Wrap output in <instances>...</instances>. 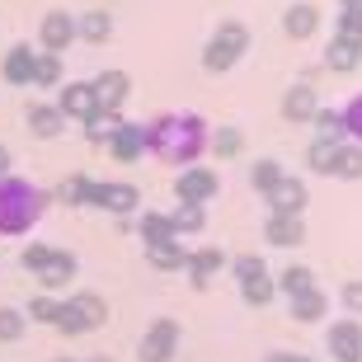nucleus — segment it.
<instances>
[{"label":"nucleus","mask_w":362,"mask_h":362,"mask_svg":"<svg viewBox=\"0 0 362 362\" xmlns=\"http://www.w3.org/2000/svg\"><path fill=\"white\" fill-rule=\"evenodd\" d=\"M141 132H146L151 156H160V160H170V165H188L207 146V127H202L193 113H165V118H156L151 127H141Z\"/></svg>","instance_id":"f257e3e1"},{"label":"nucleus","mask_w":362,"mask_h":362,"mask_svg":"<svg viewBox=\"0 0 362 362\" xmlns=\"http://www.w3.org/2000/svg\"><path fill=\"white\" fill-rule=\"evenodd\" d=\"M47 193L33 179L0 175V235H28L47 212Z\"/></svg>","instance_id":"f03ea898"},{"label":"nucleus","mask_w":362,"mask_h":362,"mask_svg":"<svg viewBox=\"0 0 362 362\" xmlns=\"http://www.w3.org/2000/svg\"><path fill=\"white\" fill-rule=\"evenodd\" d=\"M108 320V306L99 301L94 292H76L71 301H62L57 306V329L62 334H85V329H94V325H104Z\"/></svg>","instance_id":"7ed1b4c3"},{"label":"nucleus","mask_w":362,"mask_h":362,"mask_svg":"<svg viewBox=\"0 0 362 362\" xmlns=\"http://www.w3.org/2000/svg\"><path fill=\"white\" fill-rule=\"evenodd\" d=\"M38 38H42V47L47 52H66L71 42H76V14H66V10H52V14H42V24H38Z\"/></svg>","instance_id":"20e7f679"},{"label":"nucleus","mask_w":362,"mask_h":362,"mask_svg":"<svg viewBox=\"0 0 362 362\" xmlns=\"http://www.w3.org/2000/svg\"><path fill=\"white\" fill-rule=\"evenodd\" d=\"M33 62H38V52L28 42H14L10 52H5V62H0L5 85H33Z\"/></svg>","instance_id":"39448f33"},{"label":"nucleus","mask_w":362,"mask_h":362,"mask_svg":"<svg viewBox=\"0 0 362 362\" xmlns=\"http://www.w3.org/2000/svg\"><path fill=\"white\" fill-rule=\"evenodd\" d=\"M57 108L66 113V118H94L99 113V99H94V90H90V81H81V85H66L62 90V99H57Z\"/></svg>","instance_id":"423d86ee"},{"label":"nucleus","mask_w":362,"mask_h":362,"mask_svg":"<svg viewBox=\"0 0 362 362\" xmlns=\"http://www.w3.org/2000/svg\"><path fill=\"white\" fill-rule=\"evenodd\" d=\"M175 344H179V329L170 320H156V329L141 339V362H170Z\"/></svg>","instance_id":"0eeeda50"},{"label":"nucleus","mask_w":362,"mask_h":362,"mask_svg":"<svg viewBox=\"0 0 362 362\" xmlns=\"http://www.w3.org/2000/svg\"><path fill=\"white\" fill-rule=\"evenodd\" d=\"M90 90H94V99H99V108H113V113H118V104L127 99L132 85H127L122 71H104V76H94V81H90Z\"/></svg>","instance_id":"6e6552de"},{"label":"nucleus","mask_w":362,"mask_h":362,"mask_svg":"<svg viewBox=\"0 0 362 362\" xmlns=\"http://www.w3.org/2000/svg\"><path fill=\"white\" fill-rule=\"evenodd\" d=\"M90 202H99V207H108V212H132L136 188L132 184H90Z\"/></svg>","instance_id":"1a4fd4ad"},{"label":"nucleus","mask_w":362,"mask_h":362,"mask_svg":"<svg viewBox=\"0 0 362 362\" xmlns=\"http://www.w3.org/2000/svg\"><path fill=\"white\" fill-rule=\"evenodd\" d=\"M28 127H33V136H62L66 113H62L57 104H33L28 108Z\"/></svg>","instance_id":"9d476101"},{"label":"nucleus","mask_w":362,"mask_h":362,"mask_svg":"<svg viewBox=\"0 0 362 362\" xmlns=\"http://www.w3.org/2000/svg\"><path fill=\"white\" fill-rule=\"evenodd\" d=\"M71 278H76V259H71L66 250H52V259L38 269V282H42V287H66Z\"/></svg>","instance_id":"9b49d317"},{"label":"nucleus","mask_w":362,"mask_h":362,"mask_svg":"<svg viewBox=\"0 0 362 362\" xmlns=\"http://www.w3.org/2000/svg\"><path fill=\"white\" fill-rule=\"evenodd\" d=\"M108 151H113V160H136L146 151V132L141 127H118V132L108 136Z\"/></svg>","instance_id":"f8f14e48"},{"label":"nucleus","mask_w":362,"mask_h":362,"mask_svg":"<svg viewBox=\"0 0 362 362\" xmlns=\"http://www.w3.org/2000/svg\"><path fill=\"white\" fill-rule=\"evenodd\" d=\"M240 47H245V33L230 24V28H221V38L207 47V62H212V66H230V57L240 52Z\"/></svg>","instance_id":"ddd939ff"},{"label":"nucleus","mask_w":362,"mask_h":362,"mask_svg":"<svg viewBox=\"0 0 362 362\" xmlns=\"http://www.w3.org/2000/svg\"><path fill=\"white\" fill-rule=\"evenodd\" d=\"M57 81H62V57L57 52H38V62H33V85L52 90Z\"/></svg>","instance_id":"4468645a"},{"label":"nucleus","mask_w":362,"mask_h":362,"mask_svg":"<svg viewBox=\"0 0 362 362\" xmlns=\"http://www.w3.org/2000/svg\"><path fill=\"white\" fill-rule=\"evenodd\" d=\"M76 38H85V42H104V38H108V14H104V10H90L85 19H76Z\"/></svg>","instance_id":"2eb2a0df"},{"label":"nucleus","mask_w":362,"mask_h":362,"mask_svg":"<svg viewBox=\"0 0 362 362\" xmlns=\"http://www.w3.org/2000/svg\"><path fill=\"white\" fill-rule=\"evenodd\" d=\"M24 310L19 306H0V344H14V339H24Z\"/></svg>","instance_id":"dca6fc26"},{"label":"nucleus","mask_w":362,"mask_h":362,"mask_svg":"<svg viewBox=\"0 0 362 362\" xmlns=\"http://www.w3.org/2000/svg\"><path fill=\"white\" fill-rule=\"evenodd\" d=\"M212 188H216L212 175H184V179H179V198H184V202H198V198H207Z\"/></svg>","instance_id":"f3484780"},{"label":"nucleus","mask_w":362,"mask_h":362,"mask_svg":"<svg viewBox=\"0 0 362 362\" xmlns=\"http://www.w3.org/2000/svg\"><path fill=\"white\" fill-rule=\"evenodd\" d=\"M57 198H62V202H90V184L76 175V179H66V184L57 188Z\"/></svg>","instance_id":"a211bd4d"},{"label":"nucleus","mask_w":362,"mask_h":362,"mask_svg":"<svg viewBox=\"0 0 362 362\" xmlns=\"http://www.w3.org/2000/svg\"><path fill=\"white\" fill-rule=\"evenodd\" d=\"M57 306H62V301H52V296H33L24 315H33V320H47V325H52V320H57Z\"/></svg>","instance_id":"6ab92c4d"},{"label":"nucleus","mask_w":362,"mask_h":362,"mask_svg":"<svg viewBox=\"0 0 362 362\" xmlns=\"http://www.w3.org/2000/svg\"><path fill=\"white\" fill-rule=\"evenodd\" d=\"M19 259H24V269H33V273H38L42 264L52 259V245H28V250H24V255H19Z\"/></svg>","instance_id":"aec40b11"},{"label":"nucleus","mask_w":362,"mask_h":362,"mask_svg":"<svg viewBox=\"0 0 362 362\" xmlns=\"http://www.w3.org/2000/svg\"><path fill=\"white\" fill-rule=\"evenodd\" d=\"M349 127L362 136V99H353V104H349Z\"/></svg>","instance_id":"412c9836"},{"label":"nucleus","mask_w":362,"mask_h":362,"mask_svg":"<svg viewBox=\"0 0 362 362\" xmlns=\"http://www.w3.org/2000/svg\"><path fill=\"white\" fill-rule=\"evenodd\" d=\"M0 175H10V151L0 146Z\"/></svg>","instance_id":"4be33fe9"},{"label":"nucleus","mask_w":362,"mask_h":362,"mask_svg":"<svg viewBox=\"0 0 362 362\" xmlns=\"http://www.w3.org/2000/svg\"><path fill=\"white\" fill-rule=\"evenodd\" d=\"M57 362H76V358H57Z\"/></svg>","instance_id":"5701e85b"},{"label":"nucleus","mask_w":362,"mask_h":362,"mask_svg":"<svg viewBox=\"0 0 362 362\" xmlns=\"http://www.w3.org/2000/svg\"><path fill=\"white\" fill-rule=\"evenodd\" d=\"M94 362H108V358H94Z\"/></svg>","instance_id":"b1692460"}]
</instances>
